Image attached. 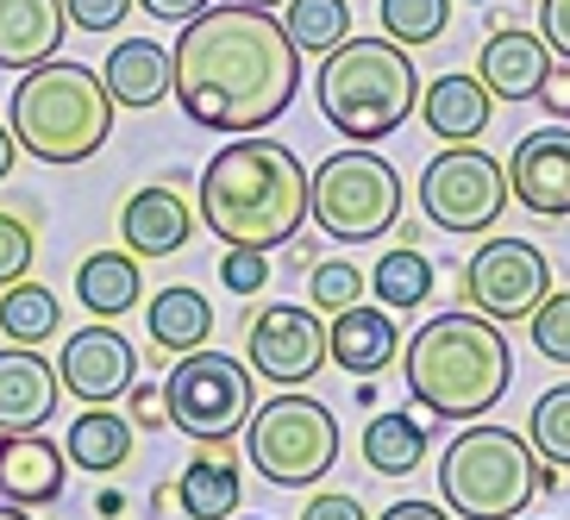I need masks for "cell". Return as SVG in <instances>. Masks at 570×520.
I'll use <instances>...</instances> for the list:
<instances>
[{
    "label": "cell",
    "instance_id": "cell-1",
    "mask_svg": "<svg viewBox=\"0 0 570 520\" xmlns=\"http://www.w3.org/2000/svg\"><path fill=\"white\" fill-rule=\"evenodd\" d=\"M302 88V51L288 45L283 19L269 7L214 0L202 19H188L169 51V95L195 126L226 138L264 133L283 119Z\"/></svg>",
    "mask_w": 570,
    "mask_h": 520
},
{
    "label": "cell",
    "instance_id": "cell-2",
    "mask_svg": "<svg viewBox=\"0 0 570 520\" xmlns=\"http://www.w3.org/2000/svg\"><path fill=\"white\" fill-rule=\"evenodd\" d=\"M202 226L226 252H276L307 219V169L276 138H233L202 169Z\"/></svg>",
    "mask_w": 570,
    "mask_h": 520
},
{
    "label": "cell",
    "instance_id": "cell-3",
    "mask_svg": "<svg viewBox=\"0 0 570 520\" xmlns=\"http://www.w3.org/2000/svg\"><path fill=\"white\" fill-rule=\"evenodd\" d=\"M407 395L439 420H483L514 383V352L495 320L470 314H433L402 345Z\"/></svg>",
    "mask_w": 570,
    "mask_h": 520
},
{
    "label": "cell",
    "instance_id": "cell-4",
    "mask_svg": "<svg viewBox=\"0 0 570 520\" xmlns=\"http://www.w3.org/2000/svg\"><path fill=\"white\" fill-rule=\"evenodd\" d=\"M7 133L19 138V151L38 164H88L107 151L114 133V95L88 63H45L26 69L7 101Z\"/></svg>",
    "mask_w": 570,
    "mask_h": 520
},
{
    "label": "cell",
    "instance_id": "cell-5",
    "mask_svg": "<svg viewBox=\"0 0 570 520\" xmlns=\"http://www.w3.org/2000/svg\"><path fill=\"white\" fill-rule=\"evenodd\" d=\"M420 107V69L395 38H345L320 57V114L352 145H383Z\"/></svg>",
    "mask_w": 570,
    "mask_h": 520
},
{
    "label": "cell",
    "instance_id": "cell-6",
    "mask_svg": "<svg viewBox=\"0 0 570 520\" xmlns=\"http://www.w3.org/2000/svg\"><path fill=\"white\" fill-rule=\"evenodd\" d=\"M533 470H539V452L514 426L464 420V433L439 452V502L458 520H514L539 496Z\"/></svg>",
    "mask_w": 570,
    "mask_h": 520
},
{
    "label": "cell",
    "instance_id": "cell-7",
    "mask_svg": "<svg viewBox=\"0 0 570 520\" xmlns=\"http://www.w3.org/2000/svg\"><path fill=\"white\" fill-rule=\"evenodd\" d=\"M307 219H320V233L338 245H370L402 219V176L370 145L333 151L320 169H307Z\"/></svg>",
    "mask_w": 570,
    "mask_h": 520
},
{
    "label": "cell",
    "instance_id": "cell-8",
    "mask_svg": "<svg viewBox=\"0 0 570 520\" xmlns=\"http://www.w3.org/2000/svg\"><path fill=\"white\" fill-rule=\"evenodd\" d=\"M245 452L252 470L276 489H307L338 464V420L320 395H269L257 402V414L245 420Z\"/></svg>",
    "mask_w": 570,
    "mask_h": 520
},
{
    "label": "cell",
    "instance_id": "cell-9",
    "mask_svg": "<svg viewBox=\"0 0 570 520\" xmlns=\"http://www.w3.org/2000/svg\"><path fill=\"white\" fill-rule=\"evenodd\" d=\"M164 408H169V426L188 433L195 445H226L257 414L252 370L238 364V357L202 345V352L176 357V370H169V383H164Z\"/></svg>",
    "mask_w": 570,
    "mask_h": 520
},
{
    "label": "cell",
    "instance_id": "cell-10",
    "mask_svg": "<svg viewBox=\"0 0 570 520\" xmlns=\"http://www.w3.org/2000/svg\"><path fill=\"white\" fill-rule=\"evenodd\" d=\"M552 295V264L533 238H483L470 264L458 269V302L470 314L495 320V326H520L533 320V307Z\"/></svg>",
    "mask_w": 570,
    "mask_h": 520
},
{
    "label": "cell",
    "instance_id": "cell-11",
    "mask_svg": "<svg viewBox=\"0 0 570 520\" xmlns=\"http://www.w3.org/2000/svg\"><path fill=\"white\" fill-rule=\"evenodd\" d=\"M508 207V169L476 145H445L420 169V214L439 233H489Z\"/></svg>",
    "mask_w": 570,
    "mask_h": 520
},
{
    "label": "cell",
    "instance_id": "cell-12",
    "mask_svg": "<svg viewBox=\"0 0 570 520\" xmlns=\"http://www.w3.org/2000/svg\"><path fill=\"white\" fill-rule=\"evenodd\" d=\"M320 364H326V326L314 307L269 302L264 314H252V326H245V370L252 376L302 389L307 376H320Z\"/></svg>",
    "mask_w": 570,
    "mask_h": 520
},
{
    "label": "cell",
    "instance_id": "cell-13",
    "mask_svg": "<svg viewBox=\"0 0 570 520\" xmlns=\"http://www.w3.org/2000/svg\"><path fill=\"white\" fill-rule=\"evenodd\" d=\"M57 383H63L76 402H88V408L119 402V395L138 383L132 339L119 333V326H107V320H95V326H82V333H69L63 352H57Z\"/></svg>",
    "mask_w": 570,
    "mask_h": 520
},
{
    "label": "cell",
    "instance_id": "cell-14",
    "mask_svg": "<svg viewBox=\"0 0 570 520\" xmlns=\"http://www.w3.org/2000/svg\"><path fill=\"white\" fill-rule=\"evenodd\" d=\"M508 195L539 219L570 214V126H539L508 151Z\"/></svg>",
    "mask_w": 570,
    "mask_h": 520
},
{
    "label": "cell",
    "instance_id": "cell-15",
    "mask_svg": "<svg viewBox=\"0 0 570 520\" xmlns=\"http://www.w3.org/2000/svg\"><path fill=\"white\" fill-rule=\"evenodd\" d=\"M558 57L546 51V38L527 32V26H495L489 45L476 51V82L495 95V101H533L539 82L552 76Z\"/></svg>",
    "mask_w": 570,
    "mask_h": 520
},
{
    "label": "cell",
    "instance_id": "cell-16",
    "mask_svg": "<svg viewBox=\"0 0 570 520\" xmlns=\"http://www.w3.org/2000/svg\"><path fill=\"white\" fill-rule=\"evenodd\" d=\"M188 233H195V214L176 195V183H145L132 202L119 207V245L132 257H169L183 252Z\"/></svg>",
    "mask_w": 570,
    "mask_h": 520
},
{
    "label": "cell",
    "instance_id": "cell-17",
    "mask_svg": "<svg viewBox=\"0 0 570 520\" xmlns=\"http://www.w3.org/2000/svg\"><path fill=\"white\" fill-rule=\"evenodd\" d=\"M69 458L45 433H0V502L13 508H45L63 496Z\"/></svg>",
    "mask_w": 570,
    "mask_h": 520
},
{
    "label": "cell",
    "instance_id": "cell-18",
    "mask_svg": "<svg viewBox=\"0 0 570 520\" xmlns=\"http://www.w3.org/2000/svg\"><path fill=\"white\" fill-rule=\"evenodd\" d=\"M63 32H69L63 0H0V69L26 76V69L57 63Z\"/></svg>",
    "mask_w": 570,
    "mask_h": 520
},
{
    "label": "cell",
    "instance_id": "cell-19",
    "mask_svg": "<svg viewBox=\"0 0 570 520\" xmlns=\"http://www.w3.org/2000/svg\"><path fill=\"white\" fill-rule=\"evenodd\" d=\"M57 364H45L32 345L0 352V433H38L57 414Z\"/></svg>",
    "mask_w": 570,
    "mask_h": 520
},
{
    "label": "cell",
    "instance_id": "cell-20",
    "mask_svg": "<svg viewBox=\"0 0 570 520\" xmlns=\"http://www.w3.org/2000/svg\"><path fill=\"white\" fill-rule=\"evenodd\" d=\"M489 114H495V95H489L476 76L452 69V76H433L426 95H420V126L439 138V145H476L489 133Z\"/></svg>",
    "mask_w": 570,
    "mask_h": 520
},
{
    "label": "cell",
    "instance_id": "cell-21",
    "mask_svg": "<svg viewBox=\"0 0 570 520\" xmlns=\"http://www.w3.org/2000/svg\"><path fill=\"white\" fill-rule=\"evenodd\" d=\"M395 352H402V333H395V320L383 307L357 302L345 314H333V326H326V357L338 370H352V376H376Z\"/></svg>",
    "mask_w": 570,
    "mask_h": 520
},
{
    "label": "cell",
    "instance_id": "cell-22",
    "mask_svg": "<svg viewBox=\"0 0 570 520\" xmlns=\"http://www.w3.org/2000/svg\"><path fill=\"white\" fill-rule=\"evenodd\" d=\"M101 82L114 95V107H132V114L169 101V51L157 38H119L114 51H107Z\"/></svg>",
    "mask_w": 570,
    "mask_h": 520
},
{
    "label": "cell",
    "instance_id": "cell-23",
    "mask_svg": "<svg viewBox=\"0 0 570 520\" xmlns=\"http://www.w3.org/2000/svg\"><path fill=\"white\" fill-rule=\"evenodd\" d=\"M176 502L195 520H233L238 502H245L233 452H226V445H202V452L188 458V470L176 477Z\"/></svg>",
    "mask_w": 570,
    "mask_h": 520
},
{
    "label": "cell",
    "instance_id": "cell-24",
    "mask_svg": "<svg viewBox=\"0 0 570 520\" xmlns=\"http://www.w3.org/2000/svg\"><path fill=\"white\" fill-rule=\"evenodd\" d=\"M145 320H151V345L164 357L169 352L188 357V352H202L207 339H214V302H207L202 288H188V283L157 288L151 302H145Z\"/></svg>",
    "mask_w": 570,
    "mask_h": 520
},
{
    "label": "cell",
    "instance_id": "cell-25",
    "mask_svg": "<svg viewBox=\"0 0 570 520\" xmlns=\"http://www.w3.org/2000/svg\"><path fill=\"white\" fill-rule=\"evenodd\" d=\"M138 295H145V276H138L132 252H88L82 264H76V302H82L95 320L132 314Z\"/></svg>",
    "mask_w": 570,
    "mask_h": 520
},
{
    "label": "cell",
    "instance_id": "cell-26",
    "mask_svg": "<svg viewBox=\"0 0 570 520\" xmlns=\"http://www.w3.org/2000/svg\"><path fill=\"white\" fill-rule=\"evenodd\" d=\"M63 458H69L76 470H95V477L119 470L126 458H132V420L114 414V408H82V414L69 420Z\"/></svg>",
    "mask_w": 570,
    "mask_h": 520
},
{
    "label": "cell",
    "instance_id": "cell-27",
    "mask_svg": "<svg viewBox=\"0 0 570 520\" xmlns=\"http://www.w3.org/2000/svg\"><path fill=\"white\" fill-rule=\"evenodd\" d=\"M420 458H426V426H420L414 414L383 408V414L364 420V464L370 470H383V477H407V470H420Z\"/></svg>",
    "mask_w": 570,
    "mask_h": 520
},
{
    "label": "cell",
    "instance_id": "cell-28",
    "mask_svg": "<svg viewBox=\"0 0 570 520\" xmlns=\"http://www.w3.org/2000/svg\"><path fill=\"white\" fill-rule=\"evenodd\" d=\"M57 326H63V302L45 283L19 276V283L0 288V333L13 345H45V339H57Z\"/></svg>",
    "mask_w": 570,
    "mask_h": 520
},
{
    "label": "cell",
    "instance_id": "cell-29",
    "mask_svg": "<svg viewBox=\"0 0 570 520\" xmlns=\"http://www.w3.org/2000/svg\"><path fill=\"white\" fill-rule=\"evenodd\" d=\"M283 32L295 51H338L352 38V0H283Z\"/></svg>",
    "mask_w": 570,
    "mask_h": 520
},
{
    "label": "cell",
    "instance_id": "cell-30",
    "mask_svg": "<svg viewBox=\"0 0 570 520\" xmlns=\"http://www.w3.org/2000/svg\"><path fill=\"white\" fill-rule=\"evenodd\" d=\"M370 288H376V302L383 307H420L433 295V257L402 245V252H383L370 264Z\"/></svg>",
    "mask_w": 570,
    "mask_h": 520
},
{
    "label": "cell",
    "instance_id": "cell-31",
    "mask_svg": "<svg viewBox=\"0 0 570 520\" xmlns=\"http://www.w3.org/2000/svg\"><path fill=\"white\" fill-rule=\"evenodd\" d=\"M376 13H383V38H395L402 51H420V45L445 38V26H452V0H383Z\"/></svg>",
    "mask_w": 570,
    "mask_h": 520
},
{
    "label": "cell",
    "instance_id": "cell-32",
    "mask_svg": "<svg viewBox=\"0 0 570 520\" xmlns=\"http://www.w3.org/2000/svg\"><path fill=\"white\" fill-rule=\"evenodd\" d=\"M527 445H533L546 464L570 470V383L546 389L533 402V414H527Z\"/></svg>",
    "mask_w": 570,
    "mask_h": 520
},
{
    "label": "cell",
    "instance_id": "cell-33",
    "mask_svg": "<svg viewBox=\"0 0 570 520\" xmlns=\"http://www.w3.org/2000/svg\"><path fill=\"white\" fill-rule=\"evenodd\" d=\"M307 302H314V314H345V307H357L364 302V269L345 264V257L314 264L307 269Z\"/></svg>",
    "mask_w": 570,
    "mask_h": 520
},
{
    "label": "cell",
    "instance_id": "cell-34",
    "mask_svg": "<svg viewBox=\"0 0 570 520\" xmlns=\"http://www.w3.org/2000/svg\"><path fill=\"white\" fill-rule=\"evenodd\" d=\"M527 333H533V352H539V357L570 364V288H552V295L533 307Z\"/></svg>",
    "mask_w": 570,
    "mask_h": 520
},
{
    "label": "cell",
    "instance_id": "cell-35",
    "mask_svg": "<svg viewBox=\"0 0 570 520\" xmlns=\"http://www.w3.org/2000/svg\"><path fill=\"white\" fill-rule=\"evenodd\" d=\"M32 257H38L32 226H26L19 214H7V207H0V288H7V283H19V276L32 269Z\"/></svg>",
    "mask_w": 570,
    "mask_h": 520
},
{
    "label": "cell",
    "instance_id": "cell-36",
    "mask_svg": "<svg viewBox=\"0 0 570 520\" xmlns=\"http://www.w3.org/2000/svg\"><path fill=\"white\" fill-rule=\"evenodd\" d=\"M219 283L226 295H257L269 283V252H219Z\"/></svg>",
    "mask_w": 570,
    "mask_h": 520
},
{
    "label": "cell",
    "instance_id": "cell-37",
    "mask_svg": "<svg viewBox=\"0 0 570 520\" xmlns=\"http://www.w3.org/2000/svg\"><path fill=\"white\" fill-rule=\"evenodd\" d=\"M132 7H138V0H63V13H69L76 32H119Z\"/></svg>",
    "mask_w": 570,
    "mask_h": 520
},
{
    "label": "cell",
    "instance_id": "cell-38",
    "mask_svg": "<svg viewBox=\"0 0 570 520\" xmlns=\"http://www.w3.org/2000/svg\"><path fill=\"white\" fill-rule=\"evenodd\" d=\"M539 38L558 63H570V0H539Z\"/></svg>",
    "mask_w": 570,
    "mask_h": 520
},
{
    "label": "cell",
    "instance_id": "cell-39",
    "mask_svg": "<svg viewBox=\"0 0 570 520\" xmlns=\"http://www.w3.org/2000/svg\"><path fill=\"white\" fill-rule=\"evenodd\" d=\"M302 520H370V508L357 496H345V489H320L314 502L302 508Z\"/></svg>",
    "mask_w": 570,
    "mask_h": 520
},
{
    "label": "cell",
    "instance_id": "cell-40",
    "mask_svg": "<svg viewBox=\"0 0 570 520\" xmlns=\"http://www.w3.org/2000/svg\"><path fill=\"white\" fill-rule=\"evenodd\" d=\"M546 114L558 119V126H570V63H552V76L539 82V95H533Z\"/></svg>",
    "mask_w": 570,
    "mask_h": 520
},
{
    "label": "cell",
    "instance_id": "cell-41",
    "mask_svg": "<svg viewBox=\"0 0 570 520\" xmlns=\"http://www.w3.org/2000/svg\"><path fill=\"white\" fill-rule=\"evenodd\" d=\"M138 7L151 19H164V26H188V19H202L214 0H138Z\"/></svg>",
    "mask_w": 570,
    "mask_h": 520
},
{
    "label": "cell",
    "instance_id": "cell-42",
    "mask_svg": "<svg viewBox=\"0 0 570 520\" xmlns=\"http://www.w3.org/2000/svg\"><path fill=\"white\" fill-rule=\"evenodd\" d=\"M132 420H138V426H169L164 389H132Z\"/></svg>",
    "mask_w": 570,
    "mask_h": 520
},
{
    "label": "cell",
    "instance_id": "cell-43",
    "mask_svg": "<svg viewBox=\"0 0 570 520\" xmlns=\"http://www.w3.org/2000/svg\"><path fill=\"white\" fill-rule=\"evenodd\" d=\"M383 520H452V508H439V502H395V508H383Z\"/></svg>",
    "mask_w": 570,
    "mask_h": 520
},
{
    "label": "cell",
    "instance_id": "cell-44",
    "mask_svg": "<svg viewBox=\"0 0 570 520\" xmlns=\"http://www.w3.org/2000/svg\"><path fill=\"white\" fill-rule=\"evenodd\" d=\"M13 164H19V138L7 133V126H0V183L13 176Z\"/></svg>",
    "mask_w": 570,
    "mask_h": 520
},
{
    "label": "cell",
    "instance_id": "cell-45",
    "mask_svg": "<svg viewBox=\"0 0 570 520\" xmlns=\"http://www.w3.org/2000/svg\"><path fill=\"white\" fill-rule=\"evenodd\" d=\"M0 520H32L26 508H13V502H0Z\"/></svg>",
    "mask_w": 570,
    "mask_h": 520
},
{
    "label": "cell",
    "instance_id": "cell-46",
    "mask_svg": "<svg viewBox=\"0 0 570 520\" xmlns=\"http://www.w3.org/2000/svg\"><path fill=\"white\" fill-rule=\"evenodd\" d=\"M245 7H276V0H245Z\"/></svg>",
    "mask_w": 570,
    "mask_h": 520
},
{
    "label": "cell",
    "instance_id": "cell-47",
    "mask_svg": "<svg viewBox=\"0 0 570 520\" xmlns=\"http://www.w3.org/2000/svg\"><path fill=\"white\" fill-rule=\"evenodd\" d=\"M233 520H252V514H233Z\"/></svg>",
    "mask_w": 570,
    "mask_h": 520
},
{
    "label": "cell",
    "instance_id": "cell-48",
    "mask_svg": "<svg viewBox=\"0 0 570 520\" xmlns=\"http://www.w3.org/2000/svg\"><path fill=\"white\" fill-rule=\"evenodd\" d=\"M514 520H520V514H514Z\"/></svg>",
    "mask_w": 570,
    "mask_h": 520
}]
</instances>
